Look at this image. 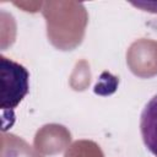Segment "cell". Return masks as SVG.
Instances as JSON below:
<instances>
[{
    "instance_id": "7a4b0ae2",
    "label": "cell",
    "mask_w": 157,
    "mask_h": 157,
    "mask_svg": "<svg viewBox=\"0 0 157 157\" xmlns=\"http://www.w3.org/2000/svg\"><path fill=\"white\" fill-rule=\"evenodd\" d=\"M140 132L146 148L157 156V94L146 103L141 112Z\"/></svg>"
},
{
    "instance_id": "6da1fadb",
    "label": "cell",
    "mask_w": 157,
    "mask_h": 157,
    "mask_svg": "<svg viewBox=\"0 0 157 157\" xmlns=\"http://www.w3.org/2000/svg\"><path fill=\"white\" fill-rule=\"evenodd\" d=\"M0 76V107L4 113L10 110L11 114H13V109L22 102L29 91V74L23 65L1 56Z\"/></svg>"
}]
</instances>
